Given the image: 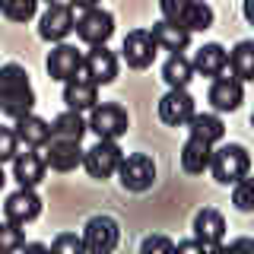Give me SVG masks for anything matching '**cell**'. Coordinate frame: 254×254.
I'll return each mask as SVG.
<instances>
[{
    "label": "cell",
    "mask_w": 254,
    "mask_h": 254,
    "mask_svg": "<svg viewBox=\"0 0 254 254\" xmlns=\"http://www.w3.org/2000/svg\"><path fill=\"white\" fill-rule=\"evenodd\" d=\"M83 153L86 149L79 146L76 140H58V137H51L45 143V165L48 169H54V172H73L76 165H83Z\"/></svg>",
    "instance_id": "cell-10"
},
{
    "label": "cell",
    "mask_w": 254,
    "mask_h": 254,
    "mask_svg": "<svg viewBox=\"0 0 254 254\" xmlns=\"http://www.w3.org/2000/svg\"><path fill=\"white\" fill-rule=\"evenodd\" d=\"M83 70H86V76H89L95 86L115 83V79H118V58H115V51H108L105 45L89 48V54L83 58Z\"/></svg>",
    "instance_id": "cell-12"
},
{
    "label": "cell",
    "mask_w": 254,
    "mask_h": 254,
    "mask_svg": "<svg viewBox=\"0 0 254 254\" xmlns=\"http://www.w3.org/2000/svg\"><path fill=\"white\" fill-rule=\"evenodd\" d=\"M203 254H229V245H206V248H203Z\"/></svg>",
    "instance_id": "cell-39"
},
{
    "label": "cell",
    "mask_w": 254,
    "mask_h": 254,
    "mask_svg": "<svg viewBox=\"0 0 254 254\" xmlns=\"http://www.w3.org/2000/svg\"><path fill=\"white\" fill-rule=\"evenodd\" d=\"M229 70L242 83H254V42H238L229 54Z\"/></svg>",
    "instance_id": "cell-26"
},
{
    "label": "cell",
    "mask_w": 254,
    "mask_h": 254,
    "mask_svg": "<svg viewBox=\"0 0 254 254\" xmlns=\"http://www.w3.org/2000/svg\"><path fill=\"white\" fill-rule=\"evenodd\" d=\"M210 156H213V146L197 137H188L185 149H181V169L188 175H203L210 169Z\"/></svg>",
    "instance_id": "cell-22"
},
{
    "label": "cell",
    "mask_w": 254,
    "mask_h": 254,
    "mask_svg": "<svg viewBox=\"0 0 254 254\" xmlns=\"http://www.w3.org/2000/svg\"><path fill=\"white\" fill-rule=\"evenodd\" d=\"M222 235H226V219H222V213H216V210H200L194 216V238L203 245H219L222 242Z\"/></svg>",
    "instance_id": "cell-20"
},
{
    "label": "cell",
    "mask_w": 254,
    "mask_h": 254,
    "mask_svg": "<svg viewBox=\"0 0 254 254\" xmlns=\"http://www.w3.org/2000/svg\"><path fill=\"white\" fill-rule=\"evenodd\" d=\"M229 254H254V238H235L229 245Z\"/></svg>",
    "instance_id": "cell-37"
},
{
    "label": "cell",
    "mask_w": 254,
    "mask_h": 254,
    "mask_svg": "<svg viewBox=\"0 0 254 254\" xmlns=\"http://www.w3.org/2000/svg\"><path fill=\"white\" fill-rule=\"evenodd\" d=\"M64 102H67L70 111H79V115H83V111H92L99 105V86L86 76V70H79L73 79L64 83Z\"/></svg>",
    "instance_id": "cell-11"
},
{
    "label": "cell",
    "mask_w": 254,
    "mask_h": 254,
    "mask_svg": "<svg viewBox=\"0 0 254 254\" xmlns=\"http://www.w3.org/2000/svg\"><path fill=\"white\" fill-rule=\"evenodd\" d=\"M73 26H76L73 6H70V3H51V6L45 10V16L38 19V35H42L45 42L61 45L64 38L73 32Z\"/></svg>",
    "instance_id": "cell-7"
},
{
    "label": "cell",
    "mask_w": 254,
    "mask_h": 254,
    "mask_svg": "<svg viewBox=\"0 0 254 254\" xmlns=\"http://www.w3.org/2000/svg\"><path fill=\"white\" fill-rule=\"evenodd\" d=\"M206 99H210V105L216 108V111H235V108L245 102V86H242V79L222 73V76L213 79Z\"/></svg>",
    "instance_id": "cell-15"
},
{
    "label": "cell",
    "mask_w": 254,
    "mask_h": 254,
    "mask_svg": "<svg viewBox=\"0 0 254 254\" xmlns=\"http://www.w3.org/2000/svg\"><path fill=\"white\" fill-rule=\"evenodd\" d=\"M149 35H153V42L162 48V51H172V54H181L190 45V32L185 26H178V22H169V19L153 22Z\"/></svg>",
    "instance_id": "cell-17"
},
{
    "label": "cell",
    "mask_w": 254,
    "mask_h": 254,
    "mask_svg": "<svg viewBox=\"0 0 254 254\" xmlns=\"http://www.w3.org/2000/svg\"><path fill=\"white\" fill-rule=\"evenodd\" d=\"M242 13H245V19L254 26V0H245V6H242Z\"/></svg>",
    "instance_id": "cell-41"
},
{
    "label": "cell",
    "mask_w": 254,
    "mask_h": 254,
    "mask_svg": "<svg viewBox=\"0 0 254 254\" xmlns=\"http://www.w3.org/2000/svg\"><path fill=\"white\" fill-rule=\"evenodd\" d=\"M181 26L188 32H203L213 26V6L210 3H200V0H194L190 3V10L185 13V19H181Z\"/></svg>",
    "instance_id": "cell-27"
},
{
    "label": "cell",
    "mask_w": 254,
    "mask_h": 254,
    "mask_svg": "<svg viewBox=\"0 0 254 254\" xmlns=\"http://www.w3.org/2000/svg\"><path fill=\"white\" fill-rule=\"evenodd\" d=\"M251 169V159H248V149L238 146V143H226V146L213 149L210 156V172L219 185H235L242 181Z\"/></svg>",
    "instance_id": "cell-1"
},
{
    "label": "cell",
    "mask_w": 254,
    "mask_h": 254,
    "mask_svg": "<svg viewBox=\"0 0 254 254\" xmlns=\"http://www.w3.org/2000/svg\"><path fill=\"white\" fill-rule=\"evenodd\" d=\"M48 73H51V79H61V83H67V79H73L79 70H83V54L76 51L73 45H58L48 51Z\"/></svg>",
    "instance_id": "cell-14"
},
{
    "label": "cell",
    "mask_w": 254,
    "mask_h": 254,
    "mask_svg": "<svg viewBox=\"0 0 254 254\" xmlns=\"http://www.w3.org/2000/svg\"><path fill=\"white\" fill-rule=\"evenodd\" d=\"M232 203H235L242 213H251V210H254V175H245L242 181H235Z\"/></svg>",
    "instance_id": "cell-30"
},
{
    "label": "cell",
    "mask_w": 254,
    "mask_h": 254,
    "mask_svg": "<svg viewBox=\"0 0 254 254\" xmlns=\"http://www.w3.org/2000/svg\"><path fill=\"white\" fill-rule=\"evenodd\" d=\"M6 185V175H3V165H0V188Z\"/></svg>",
    "instance_id": "cell-42"
},
{
    "label": "cell",
    "mask_w": 254,
    "mask_h": 254,
    "mask_svg": "<svg viewBox=\"0 0 254 254\" xmlns=\"http://www.w3.org/2000/svg\"><path fill=\"white\" fill-rule=\"evenodd\" d=\"M45 159L35 153V149H29V153H19L13 159V178L19 181V188H35V185H42V178H45Z\"/></svg>",
    "instance_id": "cell-18"
},
{
    "label": "cell",
    "mask_w": 254,
    "mask_h": 254,
    "mask_svg": "<svg viewBox=\"0 0 254 254\" xmlns=\"http://www.w3.org/2000/svg\"><path fill=\"white\" fill-rule=\"evenodd\" d=\"M190 3H194V0H159V10H162V19H169V22H178V26H181V19H185V13L190 10Z\"/></svg>",
    "instance_id": "cell-34"
},
{
    "label": "cell",
    "mask_w": 254,
    "mask_h": 254,
    "mask_svg": "<svg viewBox=\"0 0 254 254\" xmlns=\"http://www.w3.org/2000/svg\"><path fill=\"white\" fill-rule=\"evenodd\" d=\"M162 79L169 83V89H188V83L194 79V64L185 54H172L162 64Z\"/></svg>",
    "instance_id": "cell-25"
},
{
    "label": "cell",
    "mask_w": 254,
    "mask_h": 254,
    "mask_svg": "<svg viewBox=\"0 0 254 254\" xmlns=\"http://www.w3.org/2000/svg\"><path fill=\"white\" fill-rule=\"evenodd\" d=\"M89 130L95 133L99 140H118L127 133V127H130V118H127V111L121 105H115V102H105V105H95L89 111Z\"/></svg>",
    "instance_id": "cell-4"
},
{
    "label": "cell",
    "mask_w": 254,
    "mask_h": 254,
    "mask_svg": "<svg viewBox=\"0 0 254 254\" xmlns=\"http://www.w3.org/2000/svg\"><path fill=\"white\" fill-rule=\"evenodd\" d=\"M140 254H175V242L165 235H146L140 245Z\"/></svg>",
    "instance_id": "cell-35"
},
{
    "label": "cell",
    "mask_w": 254,
    "mask_h": 254,
    "mask_svg": "<svg viewBox=\"0 0 254 254\" xmlns=\"http://www.w3.org/2000/svg\"><path fill=\"white\" fill-rule=\"evenodd\" d=\"M121 159H124V153H121V146H118V140H99L92 149L83 153V169L89 172V178L105 181L111 175H118Z\"/></svg>",
    "instance_id": "cell-3"
},
{
    "label": "cell",
    "mask_w": 254,
    "mask_h": 254,
    "mask_svg": "<svg viewBox=\"0 0 254 254\" xmlns=\"http://www.w3.org/2000/svg\"><path fill=\"white\" fill-rule=\"evenodd\" d=\"M251 127H254V115H251Z\"/></svg>",
    "instance_id": "cell-44"
},
{
    "label": "cell",
    "mask_w": 254,
    "mask_h": 254,
    "mask_svg": "<svg viewBox=\"0 0 254 254\" xmlns=\"http://www.w3.org/2000/svg\"><path fill=\"white\" fill-rule=\"evenodd\" d=\"M70 6H79V10H92V6H99V0H70Z\"/></svg>",
    "instance_id": "cell-40"
},
{
    "label": "cell",
    "mask_w": 254,
    "mask_h": 254,
    "mask_svg": "<svg viewBox=\"0 0 254 254\" xmlns=\"http://www.w3.org/2000/svg\"><path fill=\"white\" fill-rule=\"evenodd\" d=\"M194 95L188 89H169L159 99V118H162L169 127H185L190 118H194Z\"/></svg>",
    "instance_id": "cell-9"
},
{
    "label": "cell",
    "mask_w": 254,
    "mask_h": 254,
    "mask_svg": "<svg viewBox=\"0 0 254 254\" xmlns=\"http://www.w3.org/2000/svg\"><path fill=\"white\" fill-rule=\"evenodd\" d=\"M29 73L19 64H0V92L3 89H16V86H26Z\"/></svg>",
    "instance_id": "cell-32"
},
{
    "label": "cell",
    "mask_w": 254,
    "mask_h": 254,
    "mask_svg": "<svg viewBox=\"0 0 254 254\" xmlns=\"http://www.w3.org/2000/svg\"><path fill=\"white\" fill-rule=\"evenodd\" d=\"M3 213H6V222H16V226H26L42 213V197L35 194V188H19L6 197L3 203Z\"/></svg>",
    "instance_id": "cell-13"
},
{
    "label": "cell",
    "mask_w": 254,
    "mask_h": 254,
    "mask_svg": "<svg viewBox=\"0 0 254 254\" xmlns=\"http://www.w3.org/2000/svg\"><path fill=\"white\" fill-rule=\"evenodd\" d=\"M26 245V235L16 222H0V254H13V251H22Z\"/></svg>",
    "instance_id": "cell-29"
},
{
    "label": "cell",
    "mask_w": 254,
    "mask_h": 254,
    "mask_svg": "<svg viewBox=\"0 0 254 254\" xmlns=\"http://www.w3.org/2000/svg\"><path fill=\"white\" fill-rule=\"evenodd\" d=\"M194 73H200V76H222L226 73V67H229V51L222 45H203L200 51L194 54Z\"/></svg>",
    "instance_id": "cell-19"
},
{
    "label": "cell",
    "mask_w": 254,
    "mask_h": 254,
    "mask_svg": "<svg viewBox=\"0 0 254 254\" xmlns=\"http://www.w3.org/2000/svg\"><path fill=\"white\" fill-rule=\"evenodd\" d=\"M86 130H89V124H86V118L79 115V111H61L58 118L51 121V137H58V140H83L86 137Z\"/></svg>",
    "instance_id": "cell-23"
},
{
    "label": "cell",
    "mask_w": 254,
    "mask_h": 254,
    "mask_svg": "<svg viewBox=\"0 0 254 254\" xmlns=\"http://www.w3.org/2000/svg\"><path fill=\"white\" fill-rule=\"evenodd\" d=\"M175 254H203V245L197 238H185V242L175 245Z\"/></svg>",
    "instance_id": "cell-36"
},
{
    "label": "cell",
    "mask_w": 254,
    "mask_h": 254,
    "mask_svg": "<svg viewBox=\"0 0 254 254\" xmlns=\"http://www.w3.org/2000/svg\"><path fill=\"white\" fill-rule=\"evenodd\" d=\"M76 38L86 42L89 48L95 45H105L111 35H115V16L102 6H92V10H83V16L76 19Z\"/></svg>",
    "instance_id": "cell-6"
},
{
    "label": "cell",
    "mask_w": 254,
    "mask_h": 254,
    "mask_svg": "<svg viewBox=\"0 0 254 254\" xmlns=\"http://www.w3.org/2000/svg\"><path fill=\"white\" fill-rule=\"evenodd\" d=\"M32 105H35V92L32 86H16V89H3L0 92V111L6 118H22V115H32Z\"/></svg>",
    "instance_id": "cell-21"
},
{
    "label": "cell",
    "mask_w": 254,
    "mask_h": 254,
    "mask_svg": "<svg viewBox=\"0 0 254 254\" xmlns=\"http://www.w3.org/2000/svg\"><path fill=\"white\" fill-rule=\"evenodd\" d=\"M22 254H51V248H45L42 242H29L22 245Z\"/></svg>",
    "instance_id": "cell-38"
},
{
    "label": "cell",
    "mask_w": 254,
    "mask_h": 254,
    "mask_svg": "<svg viewBox=\"0 0 254 254\" xmlns=\"http://www.w3.org/2000/svg\"><path fill=\"white\" fill-rule=\"evenodd\" d=\"M188 130H190V137L210 143V146L226 137V124H222V118H219V115H210V111L190 118V121H188Z\"/></svg>",
    "instance_id": "cell-24"
},
{
    "label": "cell",
    "mask_w": 254,
    "mask_h": 254,
    "mask_svg": "<svg viewBox=\"0 0 254 254\" xmlns=\"http://www.w3.org/2000/svg\"><path fill=\"white\" fill-rule=\"evenodd\" d=\"M16 156H19V140H16L13 127H0V165L13 162Z\"/></svg>",
    "instance_id": "cell-33"
},
{
    "label": "cell",
    "mask_w": 254,
    "mask_h": 254,
    "mask_svg": "<svg viewBox=\"0 0 254 254\" xmlns=\"http://www.w3.org/2000/svg\"><path fill=\"white\" fill-rule=\"evenodd\" d=\"M118 181H121L124 190L143 194V190H149V188H153V181H156V162L146 153L124 156L121 165H118Z\"/></svg>",
    "instance_id": "cell-2"
},
{
    "label": "cell",
    "mask_w": 254,
    "mask_h": 254,
    "mask_svg": "<svg viewBox=\"0 0 254 254\" xmlns=\"http://www.w3.org/2000/svg\"><path fill=\"white\" fill-rule=\"evenodd\" d=\"M121 242V226L115 216H92L83 229V245L89 254H111Z\"/></svg>",
    "instance_id": "cell-5"
},
{
    "label": "cell",
    "mask_w": 254,
    "mask_h": 254,
    "mask_svg": "<svg viewBox=\"0 0 254 254\" xmlns=\"http://www.w3.org/2000/svg\"><path fill=\"white\" fill-rule=\"evenodd\" d=\"M51 254H89V251H86V245H83V235L61 232L51 245Z\"/></svg>",
    "instance_id": "cell-31"
},
{
    "label": "cell",
    "mask_w": 254,
    "mask_h": 254,
    "mask_svg": "<svg viewBox=\"0 0 254 254\" xmlns=\"http://www.w3.org/2000/svg\"><path fill=\"white\" fill-rule=\"evenodd\" d=\"M156 51H159V45L153 42V35H149L146 29H133V32H127V35H124L121 54H124L127 67H133V70H146L149 64H153Z\"/></svg>",
    "instance_id": "cell-8"
},
{
    "label": "cell",
    "mask_w": 254,
    "mask_h": 254,
    "mask_svg": "<svg viewBox=\"0 0 254 254\" xmlns=\"http://www.w3.org/2000/svg\"><path fill=\"white\" fill-rule=\"evenodd\" d=\"M13 133H16V140L26 143L29 149H42L45 143L51 140V124L38 115H22V118H16Z\"/></svg>",
    "instance_id": "cell-16"
},
{
    "label": "cell",
    "mask_w": 254,
    "mask_h": 254,
    "mask_svg": "<svg viewBox=\"0 0 254 254\" xmlns=\"http://www.w3.org/2000/svg\"><path fill=\"white\" fill-rule=\"evenodd\" d=\"M45 3H48V6H51V3H61V0H45Z\"/></svg>",
    "instance_id": "cell-43"
},
{
    "label": "cell",
    "mask_w": 254,
    "mask_h": 254,
    "mask_svg": "<svg viewBox=\"0 0 254 254\" xmlns=\"http://www.w3.org/2000/svg\"><path fill=\"white\" fill-rule=\"evenodd\" d=\"M38 10V0H0V13L13 22H29Z\"/></svg>",
    "instance_id": "cell-28"
}]
</instances>
